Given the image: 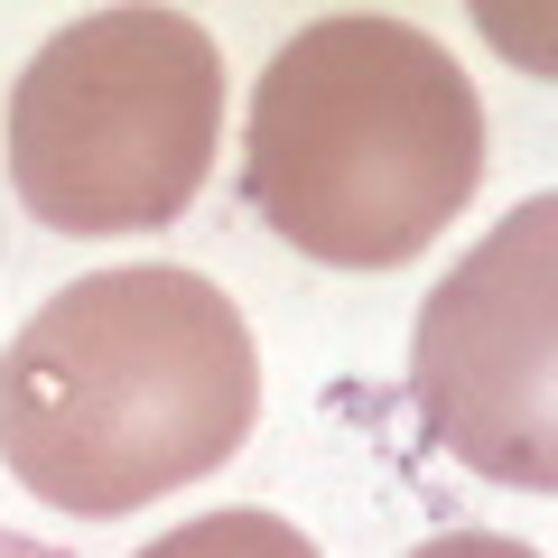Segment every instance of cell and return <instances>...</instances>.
<instances>
[{
    "mask_svg": "<svg viewBox=\"0 0 558 558\" xmlns=\"http://www.w3.org/2000/svg\"><path fill=\"white\" fill-rule=\"evenodd\" d=\"M223 140V47L186 10H84L10 94V178L47 233H159Z\"/></svg>",
    "mask_w": 558,
    "mask_h": 558,
    "instance_id": "obj_3",
    "label": "cell"
},
{
    "mask_svg": "<svg viewBox=\"0 0 558 558\" xmlns=\"http://www.w3.org/2000/svg\"><path fill=\"white\" fill-rule=\"evenodd\" d=\"M140 558H317V549H307L299 521H279V512H205L186 531L149 539Z\"/></svg>",
    "mask_w": 558,
    "mask_h": 558,
    "instance_id": "obj_5",
    "label": "cell"
},
{
    "mask_svg": "<svg viewBox=\"0 0 558 558\" xmlns=\"http://www.w3.org/2000/svg\"><path fill=\"white\" fill-rule=\"evenodd\" d=\"M0 558H65V549H47V539H28V531H0Z\"/></svg>",
    "mask_w": 558,
    "mask_h": 558,
    "instance_id": "obj_7",
    "label": "cell"
},
{
    "mask_svg": "<svg viewBox=\"0 0 558 558\" xmlns=\"http://www.w3.org/2000/svg\"><path fill=\"white\" fill-rule=\"evenodd\" d=\"M484 102L438 38L381 10L307 20L252 84L242 196L299 260L400 270L465 215Z\"/></svg>",
    "mask_w": 558,
    "mask_h": 558,
    "instance_id": "obj_2",
    "label": "cell"
},
{
    "mask_svg": "<svg viewBox=\"0 0 558 558\" xmlns=\"http://www.w3.org/2000/svg\"><path fill=\"white\" fill-rule=\"evenodd\" d=\"M252 410V326L196 270H94L0 354V465L84 521L215 475Z\"/></svg>",
    "mask_w": 558,
    "mask_h": 558,
    "instance_id": "obj_1",
    "label": "cell"
},
{
    "mask_svg": "<svg viewBox=\"0 0 558 558\" xmlns=\"http://www.w3.org/2000/svg\"><path fill=\"white\" fill-rule=\"evenodd\" d=\"M410 391L447 457L521 494H558V196L502 215L428 289Z\"/></svg>",
    "mask_w": 558,
    "mask_h": 558,
    "instance_id": "obj_4",
    "label": "cell"
},
{
    "mask_svg": "<svg viewBox=\"0 0 558 558\" xmlns=\"http://www.w3.org/2000/svg\"><path fill=\"white\" fill-rule=\"evenodd\" d=\"M410 558H539V549L494 539V531H447V539H428V549H410Z\"/></svg>",
    "mask_w": 558,
    "mask_h": 558,
    "instance_id": "obj_6",
    "label": "cell"
}]
</instances>
